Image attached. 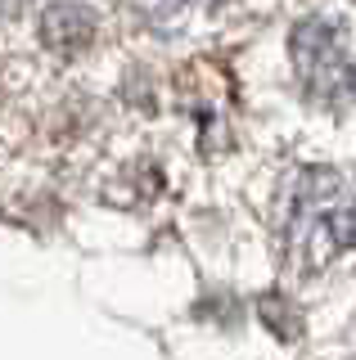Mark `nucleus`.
I'll return each mask as SVG.
<instances>
[{
  "label": "nucleus",
  "instance_id": "f257e3e1",
  "mask_svg": "<svg viewBox=\"0 0 356 360\" xmlns=\"http://www.w3.org/2000/svg\"><path fill=\"white\" fill-rule=\"evenodd\" d=\"M280 248L293 275H325L356 252V176L303 167L280 194Z\"/></svg>",
  "mask_w": 356,
  "mask_h": 360
},
{
  "label": "nucleus",
  "instance_id": "f03ea898",
  "mask_svg": "<svg viewBox=\"0 0 356 360\" xmlns=\"http://www.w3.org/2000/svg\"><path fill=\"white\" fill-rule=\"evenodd\" d=\"M293 68L303 90L325 108H348L356 99V41L333 18H307L293 32Z\"/></svg>",
  "mask_w": 356,
  "mask_h": 360
},
{
  "label": "nucleus",
  "instance_id": "7ed1b4c3",
  "mask_svg": "<svg viewBox=\"0 0 356 360\" xmlns=\"http://www.w3.org/2000/svg\"><path fill=\"white\" fill-rule=\"evenodd\" d=\"M95 14L82 5H50L46 14H41V41L50 45V50L59 54H77L86 50V45L95 41Z\"/></svg>",
  "mask_w": 356,
  "mask_h": 360
},
{
  "label": "nucleus",
  "instance_id": "20e7f679",
  "mask_svg": "<svg viewBox=\"0 0 356 360\" xmlns=\"http://www.w3.org/2000/svg\"><path fill=\"white\" fill-rule=\"evenodd\" d=\"M153 9H163V14H185V9H198L203 0H149Z\"/></svg>",
  "mask_w": 356,
  "mask_h": 360
},
{
  "label": "nucleus",
  "instance_id": "39448f33",
  "mask_svg": "<svg viewBox=\"0 0 356 360\" xmlns=\"http://www.w3.org/2000/svg\"><path fill=\"white\" fill-rule=\"evenodd\" d=\"M27 5H32V0H0V18H5V14H9V18H14V14H23Z\"/></svg>",
  "mask_w": 356,
  "mask_h": 360
}]
</instances>
